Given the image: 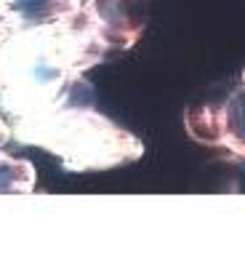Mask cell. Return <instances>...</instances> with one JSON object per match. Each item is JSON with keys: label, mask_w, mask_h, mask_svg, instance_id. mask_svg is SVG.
Here are the masks:
<instances>
[{"label": "cell", "mask_w": 245, "mask_h": 256, "mask_svg": "<svg viewBox=\"0 0 245 256\" xmlns=\"http://www.w3.org/2000/svg\"><path fill=\"white\" fill-rule=\"evenodd\" d=\"M11 134L21 144L45 150L67 171H107L144 155L136 136L93 107L88 83L53 110L11 126Z\"/></svg>", "instance_id": "6da1fadb"}, {"label": "cell", "mask_w": 245, "mask_h": 256, "mask_svg": "<svg viewBox=\"0 0 245 256\" xmlns=\"http://www.w3.org/2000/svg\"><path fill=\"white\" fill-rule=\"evenodd\" d=\"M184 123L192 139L245 158V75L219 104L187 110Z\"/></svg>", "instance_id": "7a4b0ae2"}, {"label": "cell", "mask_w": 245, "mask_h": 256, "mask_svg": "<svg viewBox=\"0 0 245 256\" xmlns=\"http://www.w3.org/2000/svg\"><path fill=\"white\" fill-rule=\"evenodd\" d=\"M83 0H0L8 32L64 22L80 11Z\"/></svg>", "instance_id": "3957f363"}, {"label": "cell", "mask_w": 245, "mask_h": 256, "mask_svg": "<svg viewBox=\"0 0 245 256\" xmlns=\"http://www.w3.org/2000/svg\"><path fill=\"white\" fill-rule=\"evenodd\" d=\"M8 139H13L11 126L0 115V192H29L35 187V168L3 150Z\"/></svg>", "instance_id": "277c9868"}, {"label": "cell", "mask_w": 245, "mask_h": 256, "mask_svg": "<svg viewBox=\"0 0 245 256\" xmlns=\"http://www.w3.org/2000/svg\"><path fill=\"white\" fill-rule=\"evenodd\" d=\"M8 38V24H5V14H3V8H0V43Z\"/></svg>", "instance_id": "5b68a950"}]
</instances>
